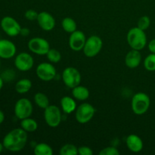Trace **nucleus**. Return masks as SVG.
I'll use <instances>...</instances> for the list:
<instances>
[{"instance_id":"obj_1","label":"nucleus","mask_w":155,"mask_h":155,"mask_svg":"<svg viewBox=\"0 0 155 155\" xmlns=\"http://www.w3.org/2000/svg\"><path fill=\"white\" fill-rule=\"evenodd\" d=\"M27 133L22 128H15L4 136L2 144L6 150L12 152H18L24 148L27 142Z\"/></svg>"},{"instance_id":"obj_2","label":"nucleus","mask_w":155,"mask_h":155,"mask_svg":"<svg viewBox=\"0 0 155 155\" xmlns=\"http://www.w3.org/2000/svg\"><path fill=\"white\" fill-rule=\"evenodd\" d=\"M127 40L132 49H143L147 44V36L145 30H141L138 27H133L128 31Z\"/></svg>"},{"instance_id":"obj_3","label":"nucleus","mask_w":155,"mask_h":155,"mask_svg":"<svg viewBox=\"0 0 155 155\" xmlns=\"http://www.w3.org/2000/svg\"><path fill=\"white\" fill-rule=\"evenodd\" d=\"M150 105L151 99L145 92H137L132 98V110L136 115L145 114L149 109Z\"/></svg>"},{"instance_id":"obj_4","label":"nucleus","mask_w":155,"mask_h":155,"mask_svg":"<svg viewBox=\"0 0 155 155\" xmlns=\"http://www.w3.org/2000/svg\"><path fill=\"white\" fill-rule=\"evenodd\" d=\"M102 39L96 35H92L86 39V43L83 47V53L88 58H93L99 54L102 49Z\"/></svg>"},{"instance_id":"obj_5","label":"nucleus","mask_w":155,"mask_h":155,"mask_svg":"<svg viewBox=\"0 0 155 155\" xmlns=\"http://www.w3.org/2000/svg\"><path fill=\"white\" fill-rule=\"evenodd\" d=\"M33 107L32 102L27 98H21L18 99L14 107L15 117L21 120L30 117L33 114Z\"/></svg>"},{"instance_id":"obj_6","label":"nucleus","mask_w":155,"mask_h":155,"mask_svg":"<svg viewBox=\"0 0 155 155\" xmlns=\"http://www.w3.org/2000/svg\"><path fill=\"white\" fill-rule=\"evenodd\" d=\"M44 119L48 127L55 128L60 125L62 114L60 108L57 105L50 104L44 110Z\"/></svg>"},{"instance_id":"obj_7","label":"nucleus","mask_w":155,"mask_h":155,"mask_svg":"<svg viewBox=\"0 0 155 155\" xmlns=\"http://www.w3.org/2000/svg\"><path fill=\"white\" fill-rule=\"evenodd\" d=\"M95 109L89 103L84 102L80 104L75 110L76 120L81 124L89 122L93 118Z\"/></svg>"},{"instance_id":"obj_8","label":"nucleus","mask_w":155,"mask_h":155,"mask_svg":"<svg viewBox=\"0 0 155 155\" xmlns=\"http://www.w3.org/2000/svg\"><path fill=\"white\" fill-rule=\"evenodd\" d=\"M62 80L67 87L70 89L76 87L80 84L81 74L77 68L74 67H68L62 72Z\"/></svg>"},{"instance_id":"obj_9","label":"nucleus","mask_w":155,"mask_h":155,"mask_svg":"<svg viewBox=\"0 0 155 155\" xmlns=\"http://www.w3.org/2000/svg\"><path fill=\"white\" fill-rule=\"evenodd\" d=\"M0 27L3 32L11 37L20 35L22 28L18 21L11 16H5L2 18L0 22Z\"/></svg>"},{"instance_id":"obj_10","label":"nucleus","mask_w":155,"mask_h":155,"mask_svg":"<svg viewBox=\"0 0 155 155\" xmlns=\"http://www.w3.org/2000/svg\"><path fill=\"white\" fill-rule=\"evenodd\" d=\"M27 46L31 52L38 55H46L50 49L49 42L42 37H33L30 39Z\"/></svg>"},{"instance_id":"obj_11","label":"nucleus","mask_w":155,"mask_h":155,"mask_svg":"<svg viewBox=\"0 0 155 155\" xmlns=\"http://www.w3.org/2000/svg\"><path fill=\"white\" fill-rule=\"evenodd\" d=\"M36 74L39 80L48 82L55 78L57 71L52 64L48 62H42L39 64L36 68Z\"/></svg>"},{"instance_id":"obj_12","label":"nucleus","mask_w":155,"mask_h":155,"mask_svg":"<svg viewBox=\"0 0 155 155\" xmlns=\"http://www.w3.org/2000/svg\"><path fill=\"white\" fill-rule=\"evenodd\" d=\"M34 64V60L30 54L27 52H21L17 54L15 58V66L18 71L27 72L32 69Z\"/></svg>"},{"instance_id":"obj_13","label":"nucleus","mask_w":155,"mask_h":155,"mask_svg":"<svg viewBox=\"0 0 155 155\" xmlns=\"http://www.w3.org/2000/svg\"><path fill=\"white\" fill-rule=\"evenodd\" d=\"M86 37L85 33L81 30H75L71 33L69 37V46L74 51H80L83 49L86 43Z\"/></svg>"},{"instance_id":"obj_14","label":"nucleus","mask_w":155,"mask_h":155,"mask_svg":"<svg viewBox=\"0 0 155 155\" xmlns=\"http://www.w3.org/2000/svg\"><path fill=\"white\" fill-rule=\"evenodd\" d=\"M15 44L6 39H0V58L2 59H11L16 54Z\"/></svg>"},{"instance_id":"obj_15","label":"nucleus","mask_w":155,"mask_h":155,"mask_svg":"<svg viewBox=\"0 0 155 155\" xmlns=\"http://www.w3.org/2000/svg\"><path fill=\"white\" fill-rule=\"evenodd\" d=\"M36 21L40 28L45 31H51L55 27V19L52 15L47 12H39Z\"/></svg>"},{"instance_id":"obj_16","label":"nucleus","mask_w":155,"mask_h":155,"mask_svg":"<svg viewBox=\"0 0 155 155\" xmlns=\"http://www.w3.org/2000/svg\"><path fill=\"white\" fill-rule=\"evenodd\" d=\"M126 144L130 151L139 153L143 149V142L139 136L136 134L129 135L126 139Z\"/></svg>"},{"instance_id":"obj_17","label":"nucleus","mask_w":155,"mask_h":155,"mask_svg":"<svg viewBox=\"0 0 155 155\" xmlns=\"http://www.w3.org/2000/svg\"><path fill=\"white\" fill-rule=\"evenodd\" d=\"M142 61V54L139 50L132 49L125 57V64L129 68H136L139 66Z\"/></svg>"},{"instance_id":"obj_18","label":"nucleus","mask_w":155,"mask_h":155,"mask_svg":"<svg viewBox=\"0 0 155 155\" xmlns=\"http://www.w3.org/2000/svg\"><path fill=\"white\" fill-rule=\"evenodd\" d=\"M60 104L63 112L67 114H70L74 112L77 107V102L74 98L71 96H64L61 99Z\"/></svg>"},{"instance_id":"obj_19","label":"nucleus","mask_w":155,"mask_h":155,"mask_svg":"<svg viewBox=\"0 0 155 155\" xmlns=\"http://www.w3.org/2000/svg\"><path fill=\"white\" fill-rule=\"evenodd\" d=\"M89 90L87 87L78 85L72 89V95L76 100L86 101L89 97Z\"/></svg>"},{"instance_id":"obj_20","label":"nucleus","mask_w":155,"mask_h":155,"mask_svg":"<svg viewBox=\"0 0 155 155\" xmlns=\"http://www.w3.org/2000/svg\"><path fill=\"white\" fill-rule=\"evenodd\" d=\"M32 88V82L29 79H21L15 84V90L19 94H25Z\"/></svg>"},{"instance_id":"obj_21","label":"nucleus","mask_w":155,"mask_h":155,"mask_svg":"<svg viewBox=\"0 0 155 155\" xmlns=\"http://www.w3.org/2000/svg\"><path fill=\"white\" fill-rule=\"evenodd\" d=\"M21 127L27 133H33L38 129V124L33 118L27 117L21 120Z\"/></svg>"},{"instance_id":"obj_22","label":"nucleus","mask_w":155,"mask_h":155,"mask_svg":"<svg viewBox=\"0 0 155 155\" xmlns=\"http://www.w3.org/2000/svg\"><path fill=\"white\" fill-rule=\"evenodd\" d=\"M33 98H34V101L36 104L39 108L45 110L48 106L50 105L49 99H48V96L45 93L37 92V93L35 94Z\"/></svg>"},{"instance_id":"obj_23","label":"nucleus","mask_w":155,"mask_h":155,"mask_svg":"<svg viewBox=\"0 0 155 155\" xmlns=\"http://www.w3.org/2000/svg\"><path fill=\"white\" fill-rule=\"evenodd\" d=\"M33 153L36 155H52L53 150L49 145L41 142L36 145L33 148Z\"/></svg>"},{"instance_id":"obj_24","label":"nucleus","mask_w":155,"mask_h":155,"mask_svg":"<svg viewBox=\"0 0 155 155\" xmlns=\"http://www.w3.org/2000/svg\"><path fill=\"white\" fill-rule=\"evenodd\" d=\"M61 26L63 30L68 33H72L77 28V23L71 18H64L61 21Z\"/></svg>"},{"instance_id":"obj_25","label":"nucleus","mask_w":155,"mask_h":155,"mask_svg":"<svg viewBox=\"0 0 155 155\" xmlns=\"http://www.w3.org/2000/svg\"><path fill=\"white\" fill-rule=\"evenodd\" d=\"M59 153L61 155H77L78 148L73 144H65L61 148Z\"/></svg>"},{"instance_id":"obj_26","label":"nucleus","mask_w":155,"mask_h":155,"mask_svg":"<svg viewBox=\"0 0 155 155\" xmlns=\"http://www.w3.org/2000/svg\"><path fill=\"white\" fill-rule=\"evenodd\" d=\"M46 57L51 63L55 64L60 61L61 59V54L58 50L54 49V48H50L49 51L46 54Z\"/></svg>"},{"instance_id":"obj_27","label":"nucleus","mask_w":155,"mask_h":155,"mask_svg":"<svg viewBox=\"0 0 155 155\" xmlns=\"http://www.w3.org/2000/svg\"><path fill=\"white\" fill-rule=\"evenodd\" d=\"M144 67L148 71H155V54L151 53L145 58Z\"/></svg>"},{"instance_id":"obj_28","label":"nucleus","mask_w":155,"mask_h":155,"mask_svg":"<svg viewBox=\"0 0 155 155\" xmlns=\"http://www.w3.org/2000/svg\"><path fill=\"white\" fill-rule=\"evenodd\" d=\"M150 25H151V20L148 16L141 17L138 21L137 27L141 30H146L150 27Z\"/></svg>"},{"instance_id":"obj_29","label":"nucleus","mask_w":155,"mask_h":155,"mask_svg":"<svg viewBox=\"0 0 155 155\" xmlns=\"http://www.w3.org/2000/svg\"><path fill=\"white\" fill-rule=\"evenodd\" d=\"M120 151L115 147L108 146L100 151L99 155H119Z\"/></svg>"},{"instance_id":"obj_30","label":"nucleus","mask_w":155,"mask_h":155,"mask_svg":"<svg viewBox=\"0 0 155 155\" xmlns=\"http://www.w3.org/2000/svg\"><path fill=\"white\" fill-rule=\"evenodd\" d=\"M38 15H39V13L33 9H29V10L26 11L25 14H24V17L26 19L30 21H36Z\"/></svg>"},{"instance_id":"obj_31","label":"nucleus","mask_w":155,"mask_h":155,"mask_svg":"<svg viewBox=\"0 0 155 155\" xmlns=\"http://www.w3.org/2000/svg\"><path fill=\"white\" fill-rule=\"evenodd\" d=\"M78 154L80 155H92L93 151L91 148L83 145L78 148Z\"/></svg>"},{"instance_id":"obj_32","label":"nucleus","mask_w":155,"mask_h":155,"mask_svg":"<svg viewBox=\"0 0 155 155\" xmlns=\"http://www.w3.org/2000/svg\"><path fill=\"white\" fill-rule=\"evenodd\" d=\"M14 77H15V73L12 71V70H6L2 74V77L4 81H10L14 78Z\"/></svg>"},{"instance_id":"obj_33","label":"nucleus","mask_w":155,"mask_h":155,"mask_svg":"<svg viewBox=\"0 0 155 155\" xmlns=\"http://www.w3.org/2000/svg\"><path fill=\"white\" fill-rule=\"evenodd\" d=\"M148 49L151 53L155 54V39H151L148 43Z\"/></svg>"},{"instance_id":"obj_34","label":"nucleus","mask_w":155,"mask_h":155,"mask_svg":"<svg viewBox=\"0 0 155 155\" xmlns=\"http://www.w3.org/2000/svg\"><path fill=\"white\" fill-rule=\"evenodd\" d=\"M30 31L27 27H24V28H21V33H20V35L23 36H27L29 34H30Z\"/></svg>"},{"instance_id":"obj_35","label":"nucleus","mask_w":155,"mask_h":155,"mask_svg":"<svg viewBox=\"0 0 155 155\" xmlns=\"http://www.w3.org/2000/svg\"><path fill=\"white\" fill-rule=\"evenodd\" d=\"M5 117L4 112H3L2 110H0V125L4 122Z\"/></svg>"},{"instance_id":"obj_36","label":"nucleus","mask_w":155,"mask_h":155,"mask_svg":"<svg viewBox=\"0 0 155 155\" xmlns=\"http://www.w3.org/2000/svg\"><path fill=\"white\" fill-rule=\"evenodd\" d=\"M4 80L2 79V76H0V90H1L2 89L3 86H4Z\"/></svg>"},{"instance_id":"obj_37","label":"nucleus","mask_w":155,"mask_h":155,"mask_svg":"<svg viewBox=\"0 0 155 155\" xmlns=\"http://www.w3.org/2000/svg\"><path fill=\"white\" fill-rule=\"evenodd\" d=\"M4 145H3V144H2V142H0V153L2 152V150L4 149Z\"/></svg>"},{"instance_id":"obj_38","label":"nucleus","mask_w":155,"mask_h":155,"mask_svg":"<svg viewBox=\"0 0 155 155\" xmlns=\"http://www.w3.org/2000/svg\"><path fill=\"white\" fill-rule=\"evenodd\" d=\"M1 58H0V66H1Z\"/></svg>"}]
</instances>
